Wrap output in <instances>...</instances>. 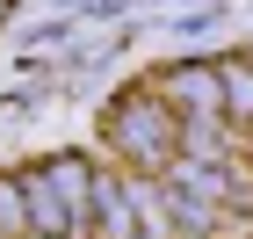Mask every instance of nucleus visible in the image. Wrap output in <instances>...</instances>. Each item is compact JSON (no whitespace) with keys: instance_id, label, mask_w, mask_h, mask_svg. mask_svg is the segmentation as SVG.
<instances>
[{"instance_id":"nucleus-4","label":"nucleus","mask_w":253,"mask_h":239,"mask_svg":"<svg viewBox=\"0 0 253 239\" xmlns=\"http://www.w3.org/2000/svg\"><path fill=\"white\" fill-rule=\"evenodd\" d=\"M94 203H101V239H137L130 196H123V189H94Z\"/></svg>"},{"instance_id":"nucleus-1","label":"nucleus","mask_w":253,"mask_h":239,"mask_svg":"<svg viewBox=\"0 0 253 239\" xmlns=\"http://www.w3.org/2000/svg\"><path fill=\"white\" fill-rule=\"evenodd\" d=\"M22 196H29V232L37 239H65L73 218H80V203L94 196V181H87L80 159H58V167H51L37 189H22Z\"/></svg>"},{"instance_id":"nucleus-2","label":"nucleus","mask_w":253,"mask_h":239,"mask_svg":"<svg viewBox=\"0 0 253 239\" xmlns=\"http://www.w3.org/2000/svg\"><path fill=\"white\" fill-rule=\"evenodd\" d=\"M109 138H116V145H130L137 159H167V145H174V116H167L152 95L116 101V109H109Z\"/></svg>"},{"instance_id":"nucleus-5","label":"nucleus","mask_w":253,"mask_h":239,"mask_svg":"<svg viewBox=\"0 0 253 239\" xmlns=\"http://www.w3.org/2000/svg\"><path fill=\"white\" fill-rule=\"evenodd\" d=\"M217 87H224L232 116H253V65H217Z\"/></svg>"},{"instance_id":"nucleus-3","label":"nucleus","mask_w":253,"mask_h":239,"mask_svg":"<svg viewBox=\"0 0 253 239\" xmlns=\"http://www.w3.org/2000/svg\"><path fill=\"white\" fill-rule=\"evenodd\" d=\"M167 87H174V101H181V109H195V116H217V109H224L217 65H181V73L167 80Z\"/></svg>"},{"instance_id":"nucleus-6","label":"nucleus","mask_w":253,"mask_h":239,"mask_svg":"<svg viewBox=\"0 0 253 239\" xmlns=\"http://www.w3.org/2000/svg\"><path fill=\"white\" fill-rule=\"evenodd\" d=\"M0 232H29V196H22V181H0Z\"/></svg>"}]
</instances>
